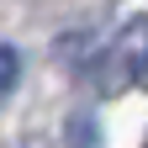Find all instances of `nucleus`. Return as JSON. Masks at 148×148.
I'll list each match as a JSON object with an SVG mask.
<instances>
[{"label": "nucleus", "instance_id": "1", "mask_svg": "<svg viewBox=\"0 0 148 148\" xmlns=\"http://www.w3.org/2000/svg\"><path fill=\"white\" fill-rule=\"evenodd\" d=\"M116 64L127 79H143L148 74V16H138V21H127L122 37H116Z\"/></svg>", "mask_w": 148, "mask_h": 148}, {"label": "nucleus", "instance_id": "3", "mask_svg": "<svg viewBox=\"0 0 148 148\" xmlns=\"http://www.w3.org/2000/svg\"><path fill=\"white\" fill-rule=\"evenodd\" d=\"M16 79H21V58H16V48L0 42V101L16 90Z\"/></svg>", "mask_w": 148, "mask_h": 148}, {"label": "nucleus", "instance_id": "2", "mask_svg": "<svg viewBox=\"0 0 148 148\" xmlns=\"http://www.w3.org/2000/svg\"><path fill=\"white\" fill-rule=\"evenodd\" d=\"M69 143H74V148H101V132H95V122H90L85 111L69 116Z\"/></svg>", "mask_w": 148, "mask_h": 148}]
</instances>
